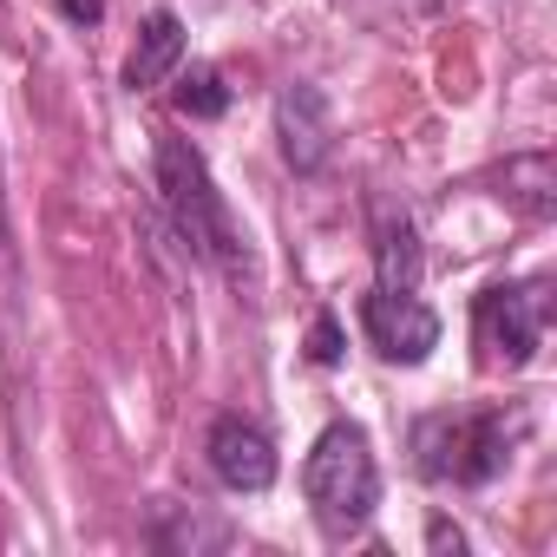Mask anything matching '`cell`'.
Instances as JSON below:
<instances>
[{
  "label": "cell",
  "mask_w": 557,
  "mask_h": 557,
  "mask_svg": "<svg viewBox=\"0 0 557 557\" xmlns=\"http://www.w3.org/2000/svg\"><path fill=\"white\" fill-rule=\"evenodd\" d=\"M60 14H66L73 27H99V21H106V0H60Z\"/></svg>",
  "instance_id": "obj_14"
},
{
  "label": "cell",
  "mask_w": 557,
  "mask_h": 557,
  "mask_svg": "<svg viewBox=\"0 0 557 557\" xmlns=\"http://www.w3.org/2000/svg\"><path fill=\"white\" fill-rule=\"evenodd\" d=\"M275 138H283V158L296 171H322L335 158V112L315 86H283L275 99Z\"/></svg>",
  "instance_id": "obj_7"
},
{
  "label": "cell",
  "mask_w": 557,
  "mask_h": 557,
  "mask_svg": "<svg viewBox=\"0 0 557 557\" xmlns=\"http://www.w3.org/2000/svg\"><path fill=\"white\" fill-rule=\"evenodd\" d=\"M151 171H158V197H164V216L177 223L184 249L216 262V269H236V230H230V210L210 184V164L190 138H171L158 132L151 145Z\"/></svg>",
  "instance_id": "obj_3"
},
{
  "label": "cell",
  "mask_w": 557,
  "mask_h": 557,
  "mask_svg": "<svg viewBox=\"0 0 557 557\" xmlns=\"http://www.w3.org/2000/svg\"><path fill=\"white\" fill-rule=\"evenodd\" d=\"M151 544L158 550H223L230 544V524L203 518L197 505H164V518L151 524Z\"/></svg>",
  "instance_id": "obj_10"
},
{
  "label": "cell",
  "mask_w": 557,
  "mask_h": 557,
  "mask_svg": "<svg viewBox=\"0 0 557 557\" xmlns=\"http://www.w3.org/2000/svg\"><path fill=\"white\" fill-rule=\"evenodd\" d=\"M230 106V92H223V79L210 73V66H190L184 79H177V112L184 119H216Z\"/></svg>",
  "instance_id": "obj_12"
},
{
  "label": "cell",
  "mask_w": 557,
  "mask_h": 557,
  "mask_svg": "<svg viewBox=\"0 0 557 557\" xmlns=\"http://www.w3.org/2000/svg\"><path fill=\"white\" fill-rule=\"evenodd\" d=\"M203 459L210 472L230 485V492H269L275 485V440L243 420V413H216L210 433H203Z\"/></svg>",
  "instance_id": "obj_6"
},
{
  "label": "cell",
  "mask_w": 557,
  "mask_h": 557,
  "mask_svg": "<svg viewBox=\"0 0 557 557\" xmlns=\"http://www.w3.org/2000/svg\"><path fill=\"white\" fill-rule=\"evenodd\" d=\"M420 230L407 216H387L381 223V243H374V269H381V289H413L420 283Z\"/></svg>",
  "instance_id": "obj_9"
},
{
  "label": "cell",
  "mask_w": 557,
  "mask_h": 557,
  "mask_svg": "<svg viewBox=\"0 0 557 557\" xmlns=\"http://www.w3.org/2000/svg\"><path fill=\"white\" fill-rule=\"evenodd\" d=\"M426 544H433V550H466V531L446 524V518H433V524H426Z\"/></svg>",
  "instance_id": "obj_15"
},
{
  "label": "cell",
  "mask_w": 557,
  "mask_h": 557,
  "mask_svg": "<svg viewBox=\"0 0 557 557\" xmlns=\"http://www.w3.org/2000/svg\"><path fill=\"white\" fill-rule=\"evenodd\" d=\"M361 329L381 348V361H400V368H420L440 348V315L413 289H381L374 283V296L361 302Z\"/></svg>",
  "instance_id": "obj_5"
},
{
  "label": "cell",
  "mask_w": 557,
  "mask_h": 557,
  "mask_svg": "<svg viewBox=\"0 0 557 557\" xmlns=\"http://www.w3.org/2000/svg\"><path fill=\"white\" fill-rule=\"evenodd\" d=\"M309 361H315V368H335V361H342V322H335V315H315V329H309Z\"/></svg>",
  "instance_id": "obj_13"
},
{
  "label": "cell",
  "mask_w": 557,
  "mask_h": 557,
  "mask_svg": "<svg viewBox=\"0 0 557 557\" xmlns=\"http://www.w3.org/2000/svg\"><path fill=\"white\" fill-rule=\"evenodd\" d=\"M505 197H511L531 223H544V216L557 210V197H550V158H544V151L511 158V164H505Z\"/></svg>",
  "instance_id": "obj_11"
},
{
  "label": "cell",
  "mask_w": 557,
  "mask_h": 557,
  "mask_svg": "<svg viewBox=\"0 0 557 557\" xmlns=\"http://www.w3.org/2000/svg\"><path fill=\"white\" fill-rule=\"evenodd\" d=\"M302 498H309L322 537L342 544V537L368 531V518H374V505H381V466H374L368 433H361L355 420H335V426L309 446V459H302Z\"/></svg>",
  "instance_id": "obj_1"
},
{
  "label": "cell",
  "mask_w": 557,
  "mask_h": 557,
  "mask_svg": "<svg viewBox=\"0 0 557 557\" xmlns=\"http://www.w3.org/2000/svg\"><path fill=\"white\" fill-rule=\"evenodd\" d=\"M177 66H184V21H177L171 8H158V14L145 21V34H138L132 60H125V86H132V92H151V86H164Z\"/></svg>",
  "instance_id": "obj_8"
},
{
  "label": "cell",
  "mask_w": 557,
  "mask_h": 557,
  "mask_svg": "<svg viewBox=\"0 0 557 557\" xmlns=\"http://www.w3.org/2000/svg\"><path fill=\"white\" fill-rule=\"evenodd\" d=\"M472 335L485 348L492 368H524L544 342V309H537V289L531 283H498L472 302Z\"/></svg>",
  "instance_id": "obj_4"
},
{
  "label": "cell",
  "mask_w": 557,
  "mask_h": 557,
  "mask_svg": "<svg viewBox=\"0 0 557 557\" xmlns=\"http://www.w3.org/2000/svg\"><path fill=\"white\" fill-rule=\"evenodd\" d=\"M524 440V413L479 407V413H426L413 426V466L433 485H485Z\"/></svg>",
  "instance_id": "obj_2"
}]
</instances>
